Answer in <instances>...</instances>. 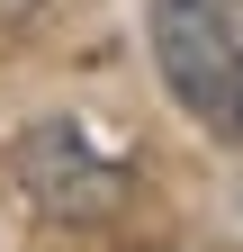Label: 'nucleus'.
<instances>
[{
	"label": "nucleus",
	"instance_id": "obj_1",
	"mask_svg": "<svg viewBox=\"0 0 243 252\" xmlns=\"http://www.w3.org/2000/svg\"><path fill=\"white\" fill-rule=\"evenodd\" d=\"M153 63L207 135H243V0H153Z\"/></svg>",
	"mask_w": 243,
	"mask_h": 252
},
{
	"label": "nucleus",
	"instance_id": "obj_2",
	"mask_svg": "<svg viewBox=\"0 0 243 252\" xmlns=\"http://www.w3.org/2000/svg\"><path fill=\"white\" fill-rule=\"evenodd\" d=\"M126 162H108V153H90V135L72 117H45L18 135V189L36 198L45 216H63V225H99V216L126 207Z\"/></svg>",
	"mask_w": 243,
	"mask_h": 252
}]
</instances>
